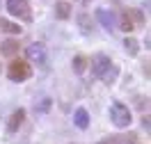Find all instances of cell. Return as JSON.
<instances>
[{
  "label": "cell",
  "instance_id": "cell-2",
  "mask_svg": "<svg viewBox=\"0 0 151 144\" xmlns=\"http://www.w3.org/2000/svg\"><path fill=\"white\" fill-rule=\"evenodd\" d=\"M7 78L14 80V82H25L32 78V67H30V62L25 59H14L9 67H7Z\"/></svg>",
  "mask_w": 151,
  "mask_h": 144
},
{
  "label": "cell",
  "instance_id": "cell-5",
  "mask_svg": "<svg viewBox=\"0 0 151 144\" xmlns=\"http://www.w3.org/2000/svg\"><path fill=\"white\" fill-rule=\"evenodd\" d=\"M110 119H112V124L117 128H126V126H131V110L124 105V103H112L110 105Z\"/></svg>",
  "mask_w": 151,
  "mask_h": 144
},
{
  "label": "cell",
  "instance_id": "cell-14",
  "mask_svg": "<svg viewBox=\"0 0 151 144\" xmlns=\"http://www.w3.org/2000/svg\"><path fill=\"white\" fill-rule=\"evenodd\" d=\"M124 44H126V48L131 50V55H135V53H137V48H140V44H137V41H135L133 37H128L126 41H124Z\"/></svg>",
  "mask_w": 151,
  "mask_h": 144
},
{
  "label": "cell",
  "instance_id": "cell-7",
  "mask_svg": "<svg viewBox=\"0 0 151 144\" xmlns=\"http://www.w3.org/2000/svg\"><path fill=\"white\" fill-rule=\"evenodd\" d=\"M23 121H25V110H23V107H19V110L9 117V121H7V133H16Z\"/></svg>",
  "mask_w": 151,
  "mask_h": 144
},
{
  "label": "cell",
  "instance_id": "cell-8",
  "mask_svg": "<svg viewBox=\"0 0 151 144\" xmlns=\"http://www.w3.org/2000/svg\"><path fill=\"white\" fill-rule=\"evenodd\" d=\"M96 19H99V23H103V25L110 30V32H114L117 19H114V16H112V14H110L108 9H99V11H96Z\"/></svg>",
  "mask_w": 151,
  "mask_h": 144
},
{
  "label": "cell",
  "instance_id": "cell-9",
  "mask_svg": "<svg viewBox=\"0 0 151 144\" xmlns=\"http://www.w3.org/2000/svg\"><path fill=\"white\" fill-rule=\"evenodd\" d=\"M73 124L78 126V128H83V130L89 126V115H87L85 107H78V110L73 112Z\"/></svg>",
  "mask_w": 151,
  "mask_h": 144
},
{
  "label": "cell",
  "instance_id": "cell-11",
  "mask_svg": "<svg viewBox=\"0 0 151 144\" xmlns=\"http://www.w3.org/2000/svg\"><path fill=\"white\" fill-rule=\"evenodd\" d=\"M55 14H57V19H69V14H71V5L60 0V2L55 5Z\"/></svg>",
  "mask_w": 151,
  "mask_h": 144
},
{
  "label": "cell",
  "instance_id": "cell-13",
  "mask_svg": "<svg viewBox=\"0 0 151 144\" xmlns=\"http://www.w3.org/2000/svg\"><path fill=\"white\" fill-rule=\"evenodd\" d=\"M85 67H87V59L83 57V55H76V57H73V71H76V73H83Z\"/></svg>",
  "mask_w": 151,
  "mask_h": 144
},
{
  "label": "cell",
  "instance_id": "cell-12",
  "mask_svg": "<svg viewBox=\"0 0 151 144\" xmlns=\"http://www.w3.org/2000/svg\"><path fill=\"white\" fill-rule=\"evenodd\" d=\"M0 50H2V55H14L19 50V41H2Z\"/></svg>",
  "mask_w": 151,
  "mask_h": 144
},
{
  "label": "cell",
  "instance_id": "cell-6",
  "mask_svg": "<svg viewBox=\"0 0 151 144\" xmlns=\"http://www.w3.org/2000/svg\"><path fill=\"white\" fill-rule=\"evenodd\" d=\"M25 57L30 62H35V64H44L46 62V48H44V44H30L25 48Z\"/></svg>",
  "mask_w": 151,
  "mask_h": 144
},
{
  "label": "cell",
  "instance_id": "cell-10",
  "mask_svg": "<svg viewBox=\"0 0 151 144\" xmlns=\"http://www.w3.org/2000/svg\"><path fill=\"white\" fill-rule=\"evenodd\" d=\"M0 30L9 32V34H21V25H16V23H12L7 19H0Z\"/></svg>",
  "mask_w": 151,
  "mask_h": 144
},
{
  "label": "cell",
  "instance_id": "cell-15",
  "mask_svg": "<svg viewBox=\"0 0 151 144\" xmlns=\"http://www.w3.org/2000/svg\"><path fill=\"white\" fill-rule=\"evenodd\" d=\"M80 23H83V28H85V30H87V32H89V30H92V25H89V21H87V19H85V14H83V19L78 21V25H80Z\"/></svg>",
  "mask_w": 151,
  "mask_h": 144
},
{
  "label": "cell",
  "instance_id": "cell-3",
  "mask_svg": "<svg viewBox=\"0 0 151 144\" xmlns=\"http://www.w3.org/2000/svg\"><path fill=\"white\" fill-rule=\"evenodd\" d=\"M7 11L12 16H16L19 21L32 23V7H30V0H7Z\"/></svg>",
  "mask_w": 151,
  "mask_h": 144
},
{
  "label": "cell",
  "instance_id": "cell-1",
  "mask_svg": "<svg viewBox=\"0 0 151 144\" xmlns=\"http://www.w3.org/2000/svg\"><path fill=\"white\" fill-rule=\"evenodd\" d=\"M92 71H94V76L99 80H103L105 85H112L114 80H117V76H119L117 64L105 53H96L94 57H92Z\"/></svg>",
  "mask_w": 151,
  "mask_h": 144
},
{
  "label": "cell",
  "instance_id": "cell-4",
  "mask_svg": "<svg viewBox=\"0 0 151 144\" xmlns=\"http://www.w3.org/2000/svg\"><path fill=\"white\" fill-rule=\"evenodd\" d=\"M142 23H144L142 14H140L137 9H133V7L124 9L122 16H119V28H122L124 32H133V30L137 28V25H142Z\"/></svg>",
  "mask_w": 151,
  "mask_h": 144
}]
</instances>
